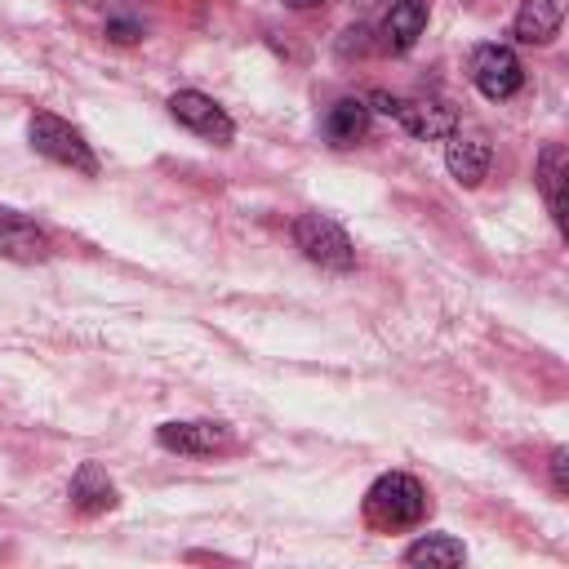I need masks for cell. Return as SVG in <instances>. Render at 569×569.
<instances>
[{"label":"cell","instance_id":"cell-1","mask_svg":"<svg viewBox=\"0 0 569 569\" xmlns=\"http://www.w3.org/2000/svg\"><path fill=\"white\" fill-rule=\"evenodd\" d=\"M365 516L378 529H409L427 516V489L409 471H387L365 493Z\"/></svg>","mask_w":569,"mask_h":569},{"label":"cell","instance_id":"cell-2","mask_svg":"<svg viewBox=\"0 0 569 569\" xmlns=\"http://www.w3.org/2000/svg\"><path fill=\"white\" fill-rule=\"evenodd\" d=\"M27 142L36 147V156H44V160H53V164H62V169H76V173H84V178L98 173V156H93V147L84 142V133H80L71 120L53 116V111H36V116H31Z\"/></svg>","mask_w":569,"mask_h":569},{"label":"cell","instance_id":"cell-3","mask_svg":"<svg viewBox=\"0 0 569 569\" xmlns=\"http://www.w3.org/2000/svg\"><path fill=\"white\" fill-rule=\"evenodd\" d=\"M293 244L302 249L307 262H316L325 271H351L356 267V244L342 231V222H333L329 213H302V218H293Z\"/></svg>","mask_w":569,"mask_h":569},{"label":"cell","instance_id":"cell-4","mask_svg":"<svg viewBox=\"0 0 569 569\" xmlns=\"http://www.w3.org/2000/svg\"><path fill=\"white\" fill-rule=\"evenodd\" d=\"M467 76H471V84H476L489 102H507V98H516L520 84H525V67H520L516 49H511V44H498V40H485V44L471 49Z\"/></svg>","mask_w":569,"mask_h":569},{"label":"cell","instance_id":"cell-5","mask_svg":"<svg viewBox=\"0 0 569 569\" xmlns=\"http://www.w3.org/2000/svg\"><path fill=\"white\" fill-rule=\"evenodd\" d=\"M169 116H173L182 129H191L196 138H204V142L227 147V142L236 138L231 116H227L209 93H200V89H178V93L169 98Z\"/></svg>","mask_w":569,"mask_h":569},{"label":"cell","instance_id":"cell-6","mask_svg":"<svg viewBox=\"0 0 569 569\" xmlns=\"http://www.w3.org/2000/svg\"><path fill=\"white\" fill-rule=\"evenodd\" d=\"M369 111H382V116L400 120V129L413 133V138H449L458 129V116L440 102H405V98H391V93H369Z\"/></svg>","mask_w":569,"mask_h":569},{"label":"cell","instance_id":"cell-7","mask_svg":"<svg viewBox=\"0 0 569 569\" xmlns=\"http://www.w3.org/2000/svg\"><path fill=\"white\" fill-rule=\"evenodd\" d=\"M156 440L160 449L169 453H187V458H204V453H218L231 445V431L213 418H191V422H160L156 427Z\"/></svg>","mask_w":569,"mask_h":569},{"label":"cell","instance_id":"cell-8","mask_svg":"<svg viewBox=\"0 0 569 569\" xmlns=\"http://www.w3.org/2000/svg\"><path fill=\"white\" fill-rule=\"evenodd\" d=\"M49 249H53V244H49V231H44L36 218H27V213L0 204V258L40 262V258H49Z\"/></svg>","mask_w":569,"mask_h":569},{"label":"cell","instance_id":"cell-9","mask_svg":"<svg viewBox=\"0 0 569 569\" xmlns=\"http://www.w3.org/2000/svg\"><path fill=\"white\" fill-rule=\"evenodd\" d=\"M489 160H493V147L485 133H462L453 129L445 138V169L453 173L458 187H480V178L489 173Z\"/></svg>","mask_w":569,"mask_h":569},{"label":"cell","instance_id":"cell-10","mask_svg":"<svg viewBox=\"0 0 569 569\" xmlns=\"http://www.w3.org/2000/svg\"><path fill=\"white\" fill-rule=\"evenodd\" d=\"M560 22H565V0H520L511 36L520 44H547L560 36Z\"/></svg>","mask_w":569,"mask_h":569},{"label":"cell","instance_id":"cell-11","mask_svg":"<svg viewBox=\"0 0 569 569\" xmlns=\"http://www.w3.org/2000/svg\"><path fill=\"white\" fill-rule=\"evenodd\" d=\"M67 493H71V507L80 516H102V511L116 507V485H111L107 467H98V462H80Z\"/></svg>","mask_w":569,"mask_h":569},{"label":"cell","instance_id":"cell-12","mask_svg":"<svg viewBox=\"0 0 569 569\" xmlns=\"http://www.w3.org/2000/svg\"><path fill=\"white\" fill-rule=\"evenodd\" d=\"M422 31H427V0H396L382 18V44L396 53L413 49Z\"/></svg>","mask_w":569,"mask_h":569},{"label":"cell","instance_id":"cell-13","mask_svg":"<svg viewBox=\"0 0 569 569\" xmlns=\"http://www.w3.org/2000/svg\"><path fill=\"white\" fill-rule=\"evenodd\" d=\"M369 133V102L365 98H338L325 111V138L333 147H356Z\"/></svg>","mask_w":569,"mask_h":569},{"label":"cell","instance_id":"cell-14","mask_svg":"<svg viewBox=\"0 0 569 569\" xmlns=\"http://www.w3.org/2000/svg\"><path fill=\"white\" fill-rule=\"evenodd\" d=\"M565 164H569L565 142H547V147L538 151V191H542V200H547L556 227L565 222V196H560V191H565Z\"/></svg>","mask_w":569,"mask_h":569},{"label":"cell","instance_id":"cell-15","mask_svg":"<svg viewBox=\"0 0 569 569\" xmlns=\"http://www.w3.org/2000/svg\"><path fill=\"white\" fill-rule=\"evenodd\" d=\"M405 560L409 565H462L467 560V547L458 542V538H449V533H422L418 542H409L405 547Z\"/></svg>","mask_w":569,"mask_h":569},{"label":"cell","instance_id":"cell-16","mask_svg":"<svg viewBox=\"0 0 569 569\" xmlns=\"http://www.w3.org/2000/svg\"><path fill=\"white\" fill-rule=\"evenodd\" d=\"M551 489L556 493H569V449H551Z\"/></svg>","mask_w":569,"mask_h":569},{"label":"cell","instance_id":"cell-17","mask_svg":"<svg viewBox=\"0 0 569 569\" xmlns=\"http://www.w3.org/2000/svg\"><path fill=\"white\" fill-rule=\"evenodd\" d=\"M107 36H111V40H120V44H129V40H138V36H142V27H138L133 18H111V22H107Z\"/></svg>","mask_w":569,"mask_h":569},{"label":"cell","instance_id":"cell-18","mask_svg":"<svg viewBox=\"0 0 569 569\" xmlns=\"http://www.w3.org/2000/svg\"><path fill=\"white\" fill-rule=\"evenodd\" d=\"M289 9H316V4H325V0H284Z\"/></svg>","mask_w":569,"mask_h":569},{"label":"cell","instance_id":"cell-19","mask_svg":"<svg viewBox=\"0 0 569 569\" xmlns=\"http://www.w3.org/2000/svg\"><path fill=\"white\" fill-rule=\"evenodd\" d=\"M89 4H102V0H89Z\"/></svg>","mask_w":569,"mask_h":569}]
</instances>
